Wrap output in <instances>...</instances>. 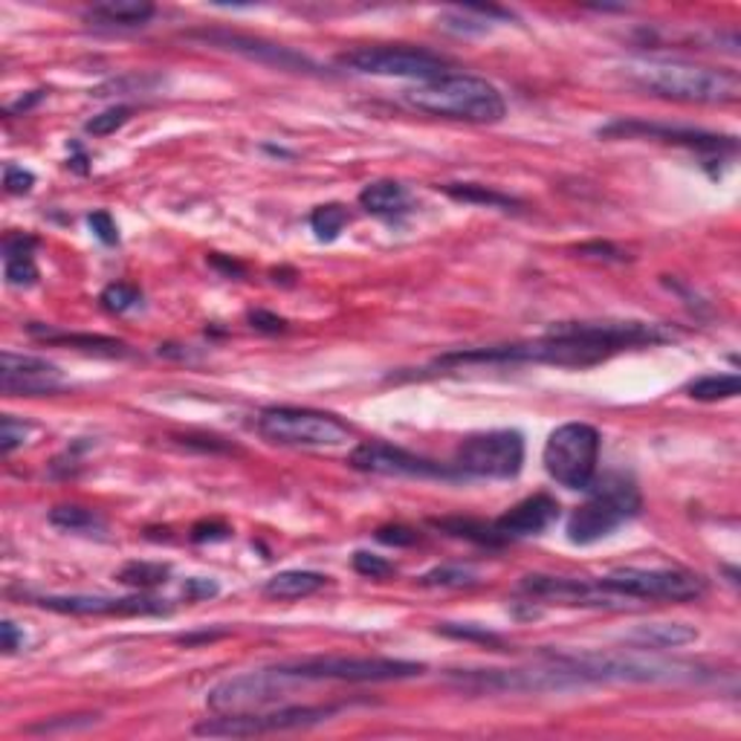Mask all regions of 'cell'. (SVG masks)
<instances>
[{"label":"cell","mask_w":741,"mask_h":741,"mask_svg":"<svg viewBox=\"0 0 741 741\" xmlns=\"http://www.w3.org/2000/svg\"><path fill=\"white\" fill-rule=\"evenodd\" d=\"M26 330H30L33 337L44 339V342L79 348V351H87V354H105V356L128 354V345L114 337H99V333H58V330L42 328V325H30Z\"/></svg>","instance_id":"25"},{"label":"cell","mask_w":741,"mask_h":741,"mask_svg":"<svg viewBox=\"0 0 741 741\" xmlns=\"http://www.w3.org/2000/svg\"><path fill=\"white\" fill-rule=\"evenodd\" d=\"M99 721V716H64V718H52V721H44V725L30 727L26 733H56V730H84V727H91Z\"/></svg>","instance_id":"39"},{"label":"cell","mask_w":741,"mask_h":741,"mask_svg":"<svg viewBox=\"0 0 741 741\" xmlns=\"http://www.w3.org/2000/svg\"><path fill=\"white\" fill-rule=\"evenodd\" d=\"M440 635L446 637H458V640H481V643H502L498 635L493 632H486V628L478 626H458V623H444V626L437 628Z\"/></svg>","instance_id":"41"},{"label":"cell","mask_w":741,"mask_h":741,"mask_svg":"<svg viewBox=\"0 0 741 741\" xmlns=\"http://www.w3.org/2000/svg\"><path fill=\"white\" fill-rule=\"evenodd\" d=\"M351 467L360 472L386 478H440V481H461V475L449 463H435L421 455L409 452L403 446L365 440L351 452Z\"/></svg>","instance_id":"14"},{"label":"cell","mask_w":741,"mask_h":741,"mask_svg":"<svg viewBox=\"0 0 741 741\" xmlns=\"http://www.w3.org/2000/svg\"><path fill=\"white\" fill-rule=\"evenodd\" d=\"M354 571L360 574V577H368V579H386L395 574V565L388 560H383V556H377V553H365V551H356L354 553Z\"/></svg>","instance_id":"37"},{"label":"cell","mask_w":741,"mask_h":741,"mask_svg":"<svg viewBox=\"0 0 741 741\" xmlns=\"http://www.w3.org/2000/svg\"><path fill=\"white\" fill-rule=\"evenodd\" d=\"M405 102L421 114L472 125H495L507 114L502 91L493 82L467 73H446L417 84L405 91Z\"/></svg>","instance_id":"3"},{"label":"cell","mask_w":741,"mask_h":741,"mask_svg":"<svg viewBox=\"0 0 741 741\" xmlns=\"http://www.w3.org/2000/svg\"><path fill=\"white\" fill-rule=\"evenodd\" d=\"M600 137L605 140H618V137H628V140H660L672 142V145H684V149H695L701 154H733L739 149L736 137H721V133L695 131V128H675V125H658V122H640V119H618V122L600 128Z\"/></svg>","instance_id":"16"},{"label":"cell","mask_w":741,"mask_h":741,"mask_svg":"<svg viewBox=\"0 0 741 741\" xmlns=\"http://www.w3.org/2000/svg\"><path fill=\"white\" fill-rule=\"evenodd\" d=\"M157 15V9L145 3V0H105L96 3L84 12V21H91L96 26H145L151 17Z\"/></svg>","instance_id":"21"},{"label":"cell","mask_w":741,"mask_h":741,"mask_svg":"<svg viewBox=\"0 0 741 741\" xmlns=\"http://www.w3.org/2000/svg\"><path fill=\"white\" fill-rule=\"evenodd\" d=\"M591 498L574 510L568 519V539L574 544H593L611 536L620 525L635 519L643 507L640 490L626 475H602L593 478L588 486Z\"/></svg>","instance_id":"4"},{"label":"cell","mask_w":741,"mask_h":741,"mask_svg":"<svg viewBox=\"0 0 741 741\" xmlns=\"http://www.w3.org/2000/svg\"><path fill=\"white\" fill-rule=\"evenodd\" d=\"M249 325L256 330H264V333H281V330L287 328V321L275 314H267V310H252L249 314Z\"/></svg>","instance_id":"43"},{"label":"cell","mask_w":741,"mask_h":741,"mask_svg":"<svg viewBox=\"0 0 741 741\" xmlns=\"http://www.w3.org/2000/svg\"><path fill=\"white\" fill-rule=\"evenodd\" d=\"M305 686L302 678H296L290 669L270 667V669H252L244 675L223 678L212 690L207 692V707L214 716H226V713H249V709H264L287 698L290 692Z\"/></svg>","instance_id":"7"},{"label":"cell","mask_w":741,"mask_h":741,"mask_svg":"<svg viewBox=\"0 0 741 741\" xmlns=\"http://www.w3.org/2000/svg\"><path fill=\"white\" fill-rule=\"evenodd\" d=\"M212 264H214V267H223V270L230 272V275H232V272H240V267L235 264V261H221V258H217V256L212 258Z\"/></svg>","instance_id":"49"},{"label":"cell","mask_w":741,"mask_h":741,"mask_svg":"<svg viewBox=\"0 0 741 741\" xmlns=\"http://www.w3.org/2000/svg\"><path fill=\"white\" fill-rule=\"evenodd\" d=\"M3 186H7L9 195H26V191L35 186V177H33V172H24L21 165H7Z\"/></svg>","instance_id":"42"},{"label":"cell","mask_w":741,"mask_h":741,"mask_svg":"<svg viewBox=\"0 0 741 741\" xmlns=\"http://www.w3.org/2000/svg\"><path fill=\"white\" fill-rule=\"evenodd\" d=\"M38 605L56 614L75 618H102V614H163L165 605L151 597H91V593H67V597H42Z\"/></svg>","instance_id":"19"},{"label":"cell","mask_w":741,"mask_h":741,"mask_svg":"<svg viewBox=\"0 0 741 741\" xmlns=\"http://www.w3.org/2000/svg\"><path fill=\"white\" fill-rule=\"evenodd\" d=\"M348 223V209L339 207V203H328V207H319L310 214V230L316 232L319 240H337L339 232L345 230Z\"/></svg>","instance_id":"34"},{"label":"cell","mask_w":741,"mask_h":741,"mask_svg":"<svg viewBox=\"0 0 741 741\" xmlns=\"http://www.w3.org/2000/svg\"><path fill=\"white\" fill-rule=\"evenodd\" d=\"M258 432L281 446H305V449H333L345 446L354 437V428L337 414L298 409V405H272L258 414Z\"/></svg>","instance_id":"5"},{"label":"cell","mask_w":741,"mask_h":741,"mask_svg":"<svg viewBox=\"0 0 741 741\" xmlns=\"http://www.w3.org/2000/svg\"><path fill=\"white\" fill-rule=\"evenodd\" d=\"M360 207L368 214H377V217H400L412 209V198L405 191L403 183L397 180H377L368 183L363 191H360Z\"/></svg>","instance_id":"23"},{"label":"cell","mask_w":741,"mask_h":741,"mask_svg":"<svg viewBox=\"0 0 741 741\" xmlns=\"http://www.w3.org/2000/svg\"><path fill=\"white\" fill-rule=\"evenodd\" d=\"M342 707H264L249 713H226V716L207 718L195 727L198 736H221V739H252V736L287 733V730H307L321 721H330Z\"/></svg>","instance_id":"9"},{"label":"cell","mask_w":741,"mask_h":741,"mask_svg":"<svg viewBox=\"0 0 741 741\" xmlns=\"http://www.w3.org/2000/svg\"><path fill=\"white\" fill-rule=\"evenodd\" d=\"M600 583L632 602H692L707 593V579L675 568H618Z\"/></svg>","instance_id":"12"},{"label":"cell","mask_w":741,"mask_h":741,"mask_svg":"<svg viewBox=\"0 0 741 741\" xmlns=\"http://www.w3.org/2000/svg\"><path fill=\"white\" fill-rule=\"evenodd\" d=\"M38 240L30 235H9L3 240V272L12 287H30L38 281V267L33 261V249Z\"/></svg>","instance_id":"24"},{"label":"cell","mask_w":741,"mask_h":741,"mask_svg":"<svg viewBox=\"0 0 741 741\" xmlns=\"http://www.w3.org/2000/svg\"><path fill=\"white\" fill-rule=\"evenodd\" d=\"M519 591L530 600L556 602V605H579V609H628L632 600H626L623 593L611 591L597 579H568V577H544V574H530L519 583Z\"/></svg>","instance_id":"15"},{"label":"cell","mask_w":741,"mask_h":741,"mask_svg":"<svg viewBox=\"0 0 741 741\" xmlns=\"http://www.w3.org/2000/svg\"><path fill=\"white\" fill-rule=\"evenodd\" d=\"M0 637H3V651H7V655H15V651L24 646V635L17 632L12 620H3V623H0Z\"/></svg>","instance_id":"46"},{"label":"cell","mask_w":741,"mask_h":741,"mask_svg":"<svg viewBox=\"0 0 741 741\" xmlns=\"http://www.w3.org/2000/svg\"><path fill=\"white\" fill-rule=\"evenodd\" d=\"M444 191L449 195V198L461 200V203H478V207H493V209L519 207V200L510 198V195L486 189V186H475V183H452V186H444Z\"/></svg>","instance_id":"31"},{"label":"cell","mask_w":741,"mask_h":741,"mask_svg":"<svg viewBox=\"0 0 741 741\" xmlns=\"http://www.w3.org/2000/svg\"><path fill=\"white\" fill-rule=\"evenodd\" d=\"M189 38H198V42H207L212 47H221V50L238 52V56H247L252 61H261V64H272L279 70H298V73H316L319 67L310 61L302 52L290 50V47H281V44L261 42V38H252V35H238L226 33V30H198V33H189Z\"/></svg>","instance_id":"18"},{"label":"cell","mask_w":741,"mask_h":741,"mask_svg":"<svg viewBox=\"0 0 741 741\" xmlns=\"http://www.w3.org/2000/svg\"><path fill=\"white\" fill-rule=\"evenodd\" d=\"M437 530H444L449 536H458V539H467V542L484 544V548H502L504 539L495 533L493 525H484V521L475 519H461V516H455V519H435L432 521Z\"/></svg>","instance_id":"29"},{"label":"cell","mask_w":741,"mask_h":741,"mask_svg":"<svg viewBox=\"0 0 741 741\" xmlns=\"http://www.w3.org/2000/svg\"><path fill=\"white\" fill-rule=\"evenodd\" d=\"M339 64L363 75H391V79H417L432 82L449 73V61L423 47H360L339 56Z\"/></svg>","instance_id":"13"},{"label":"cell","mask_w":741,"mask_h":741,"mask_svg":"<svg viewBox=\"0 0 741 741\" xmlns=\"http://www.w3.org/2000/svg\"><path fill=\"white\" fill-rule=\"evenodd\" d=\"M577 252L585 258L593 256V258H614V261H623V252L611 247V244H585V247H579Z\"/></svg>","instance_id":"47"},{"label":"cell","mask_w":741,"mask_h":741,"mask_svg":"<svg viewBox=\"0 0 741 741\" xmlns=\"http://www.w3.org/2000/svg\"><path fill=\"white\" fill-rule=\"evenodd\" d=\"M548 658L574 672L583 684H698L713 678L704 663L667 658L655 649L568 651Z\"/></svg>","instance_id":"1"},{"label":"cell","mask_w":741,"mask_h":741,"mask_svg":"<svg viewBox=\"0 0 741 741\" xmlns=\"http://www.w3.org/2000/svg\"><path fill=\"white\" fill-rule=\"evenodd\" d=\"M626 79L651 96L684 105H733L741 96L739 73L681 58H635L626 64Z\"/></svg>","instance_id":"2"},{"label":"cell","mask_w":741,"mask_h":741,"mask_svg":"<svg viewBox=\"0 0 741 741\" xmlns=\"http://www.w3.org/2000/svg\"><path fill=\"white\" fill-rule=\"evenodd\" d=\"M67 379L61 368L42 356L15 354L3 351L0 354V388L9 397H44L64 388Z\"/></svg>","instance_id":"17"},{"label":"cell","mask_w":741,"mask_h":741,"mask_svg":"<svg viewBox=\"0 0 741 741\" xmlns=\"http://www.w3.org/2000/svg\"><path fill=\"white\" fill-rule=\"evenodd\" d=\"M475 583L478 574L467 565H437L421 577V585L426 588H470Z\"/></svg>","instance_id":"33"},{"label":"cell","mask_w":741,"mask_h":741,"mask_svg":"<svg viewBox=\"0 0 741 741\" xmlns=\"http://www.w3.org/2000/svg\"><path fill=\"white\" fill-rule=\"evenodd\" d=\"M87 226H91L93 235H96L102 244H116V240H119V230H116L114 217H110L105 209L87 214Z\"/></svg>","instance_id":"40"},{"label":"cell","mask_w":741,"mask_h":741,"mask_svg":"<svg viewBox=\"0 0 741 741\" xmlns=\"http://www.w3.org/2000/svg\"><path fill=\"white\" fill-rule=\"evenodd\" d=\"M377 539L383 544H395V548H405V544L417 542V533L409 528H379Z\"/></svg>","instance_id":"44"},{"label":"cell","mask_w":741,"mask_h":741,"mask_svg":"<svg viewBox=\"0 0 741 741\" xmlns=\"http://www.w3.org/2000/svg\"><path fill=\"white\" fill-rule=\"evenodd\" d=\"M142 302V293L133 284H110V287H105V293H102V305L110 310V314H128V310H133V307L140 305Z\"/></svg>","instance_id":"35"},{"label":"cell","mask_w":741,"mask_h":741,"mask_svg":"<svg viewBox=\"0 0 741 741\" xmlns=\"http://www.w3.org/2000/svg\"><path fill=\"white\" fill-rule=\"evenodd\" d=\"M490 17H507V12H498V9H478V7L452 9V12H446V15L437 17V24L444 26L446 33L481 35L493 26Z\"/></svg>","instance_id":"27"},{"label":"cell","mask_w":741,"mask_h":741,"mask_svg":"<svg viewBox=\"0 0 741 741\" xmlns=\"http://www.w3.org/2000/svg\"><path fill=\"white\" fill-rule=\"evenodd\" d=\"M542 463L556 484L588 490L600 463V432L588 423H565L553 428L544 444Z\"/></svg>","instance_id":"6"},{"label":"cell","mask_w":741,"mask_h":741,"mask_svg":"<svg viewBox=\"0 0 741 741\" xmlns=\"http://www.w3.org/2000/svg\"><path fill=\"white\" fill-rule=\"evenodd\" d=\"M50 521L56 528L67 530V533H105V521L99 519V513L79 507V504H61L52 507Z\"/></svg>","instance_id":"30"},{"label":"cell","mask_w":741,"mask_h":741,"mask_svg":"<svg viewBox=\"0 0 741 741\" xmlns=\"http://www.w3.org/2000/svg\"><path fill=\"white\" fill-rule=\"evenodd\" d=\"M305 684L316 681H345V684H388L426 672L423 663L400 658H307L284 663Z\"/></svg>","instance_id":"10"},{"label":"cell","mask_w":741,"mask_h":741,"mask_svg":"<svg viewBox=\"0 0 741 741\" xmlns=\"http://www.w3.org/2000/svg\"><path fill=\"white\" fill-rule=\"evenodd\" d=\"M690 397L701 403H718V400H733L741 391L739 374H707V377L690 383Z\"/></svg>","instance_id":"28"},{"label":"cell","mask_w":741,"mask_h":741,"mask_svg":"<svg viewBox=\"0 0 741 741\" xmlns=\"http://www.w3.org/2000/svg\"><path fill=\"white\" fill-rule=\"evenodd\" d=\"M556 519H560V502L551 498V495L539 493L510 507L504 516H498L493 521V528L507 544L516 542V539H530V536L544 533Z\"/></svg>","instance_id":"20"},{"label":"cell","mask_w":741,"mask_h":741,"mask_svg":"<svg viewBox=\"0 0 741 741\" xmlns=\"http://www.w3.org/2000/svg\"><path fill=\"white\" fill-rule=\"evenodd\" d=\"M30 432H33L30 423L15 421L12 414H7V417L0 421V446H3V455H12L17 446H24Z\"/></svg>","instance_id":"38"},{"label":"cell","mask_w":741,"mask_h":741,"mask_svg":"<svg viewBox=\"0 0 741 741\" xmlns=\"http://www.w3.org/2000/svg\"><path fill=\"white\" fill-rule=\"evenodd\" d=\"M168 565H157V562H128L116 579L122 585H131V588H151V585H160L168 579Z\"/></svg>","instance_id":"32"},{"label":"cell","mask_w":741,"mask_h":741,"mask_svg":"<svg viewBox=\"0 0 741 741\" xmlns=\"http://www.w3.org/2000/svg\"><path fill=\"white\" fill-rule=\"evenodd\" d=\"M328 577L316 571H281L264 583V597L270 600H305L310 593L321 591Z\"/></svg>","instance_id":"26"},{"label":"cell","mask_w":741,"mask_h":741,"mask_svg":"<svg viewBox=\"0 0 741 741\" xmlns=\"http://www.w3.org/2000/svg\"><path fill=\"white\" fill-rule=\"evenodd\" d=\"M183 593H186V600H209V597H214L217 593V583H212V579H189L186 583V588H183Z\"/></svg>","instance_id":"45"},{"label":"cell","mask_w":741,"mask_h":741,"mask_svg":"<svg viewBox=\"0 0 741 741\" xmlns=\"http://www.w3.org/2000/svg\"><path fill=\"white\" fill-rule=\"evenodd\" d=\"M128 119H131V107L128 105L107 107V110H102L99 116H93L91 122L84 125V131L93 133V137H110V133L119 131Z\"/></svg>","instance_id":"36"},{"label":"cell","mask_w":741,"mask_h":741,"mask_svg":"<svg viewBox=\"0 0 741 741\" xmlns=\"http://www.w3.org/2000/svg\"><path fill=\"white\" fill-rule=\"evenodd\" d=\"M698 640V628L686 626V623H643V626L632 628L626 635V643L637 646V649H678L686 643Z\"/></svg>","instance_id":"22"},{"label":"cell","mask_w":741,"mask_h":741,"mask_svg":"<svg viewBox=\"0 0 741 741\" xmlns=\"http://www.w3.org/2000/svg\"><path fill=\"white\" fill-rule=\"evenodd\" d=\"M226 533H230V528H226V525H198V528H195V539H198V542H214V539H226Z\"/></svg>","instance_id":"48"},{"label":"cell","mask_w":741,"mask_h":741,"mask_svg":"<svg viewBox=\"0 0 741 741\" xmlns=\"http://www.w3.org/2000/svg\"><path fill=\"white\" fill-rule=\"evenodd\" d=\"M449 467L461 478H516L525 467V437L510 428L470 435L455 449Z\"/></svg>","instance_id":"11"},{"label":"cell","mask_w":741,"mask_h":741,"mask_svg":"<svg viewBox=\"0 0 741 741\" xmlns=\"http://www.w3.org/2000/svg\"><path fill=\"white\" fill-rule=\"evenodd\" d=\"M449 684L463 692H475V695H493V692H565L585 686L574 672H568L551 658H544V667L533 669H455L449 672Z\"/></svg>","instance_id":"8"}]
</instances>
